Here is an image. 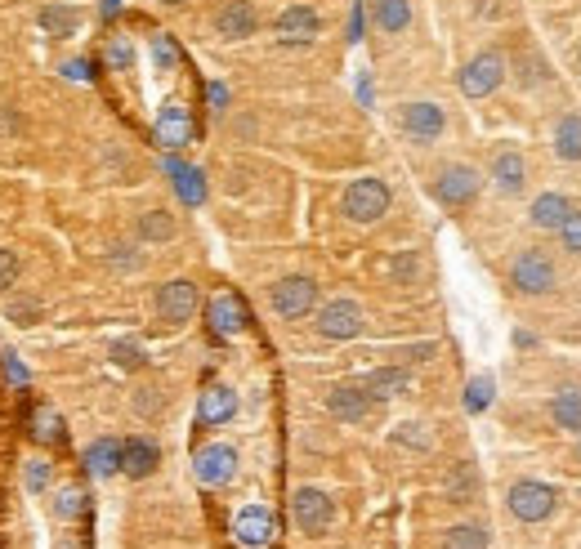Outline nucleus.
<instances>
[{"mask_svg": "<svg viewBox=\"0 0 581 549\" xmlns=\"http://www.w3.org/2000/svg\"><path fill=\"white\" fill-rule=\"evenodd\" d=\"M112 353H117V362H121V366H139V362H144V358H139V349H130V344H117Z\"/></svg>", "mask_w": 581, "mask_h": 549, "instance_id": "40", "label": "nucleus"}, {"mask_svg": "<svg viewBox=\"0 0 581 549\" xmlns=\"http://www.w3.org/2000/svg\"><path fill=\"white\" fill-rule=\"evenodd\" d=\"M363 389L371 393V402H385V398H398L407 389V371L403 366H380L363 380Z\"/></svg>", "mask_w": 581, "mask_h": 549, "instance_id": "22", "label": "nucleus"}, {"mask_svg": "<svg viewBox=\"0 0 581 549\" xmlns=\"http://www.w3.org/2000/svg\"><path fill=\"white\" fill-rule=\"evenodd\" d=\"M197 313V286L193 282H166L157 291V317L161 322H170V326H179V322H188V317Z\"/></svg>", "mask_w": 581, "mask_h": 549, "instance_id": "10", "label": "nucleus"}, {"mask_svg": "<svg viewBox=\"0 0 581 549\" xmlns=\"http://www.w3.org/2000/svg\"><path fill=\"white\" fill-rule=\"evenodd\" d=\"M54 514H59L63 523L81 518V514H85V496H81V487H63L59 496H54Z\"/></svg>", "mask_w": 581, "mask_h": 549, "instance_id": "31", "label": "nucleus"}, {"mask_svg": "<svg viewBox=\"0 0 581 549\" xmlns=\"http://www.w3.org/2000/svg\"><path fill=\"white\" fill-rule=\"evenodd\" d=\"M389 183L367 175V179H354L345 188V215L354 219V224H376V219L389 215Z\"/></svg>", "mask_w": 581, "mask_h": 549, "instance_id": "1", "label": "nucleus"}, {"mask_svg": "<svg viewBox=\"0 0 581 549\" xmlns=\"http://www.w3.org/2000/svg\"><path fill=\"white\" fill-rule=\"evenodd\" d=\"M152 59H157L161 67H175V63H179L175 41H170V36H152Z\"/></svg>", "mask_w": 581, "mask_h": 549, "instance_id": "36", "label": "nucleus"}, {"mask_svg": "<svg viewBox=\"0 0 581 549\" xmlns=\"http://www.w3.org/2000/svg\"><path fill=\"white\" fill-rule=\"evenodd\" d=\"M278 536V527H273V514L269 509H260V505H251V509H242V514L233 518V541L242 545V549H264Z\"/></svg>", "mask_w": 581, "mask_h": 549, "instance_id": "11", "label": "nucleus"}, {"mask_svg": "<svg viewBox=\"0 0 581 549\" xmlns=\"http://www.w3.org/2000/svg\"><path fill=\"white\" fill-rule=\"evenodd\" d=\"M18 268H23V264H18V255H14V250H5V246H0V291H5V286H14Z\"/></svg>", "mask_w": 581, "mask_h": 549, "instance_id": "37", "label": "nucleus"}, {"mask_svg": "<svg viewBox=\"0 0 581 549\" xmlns=\"http://www.w3.org/2000/svg\"><path fill=\"white\" fill-rule=\"evenodd\" d=\"M23 483H27V491H50V465H45V460H27Z\"/></svg>", "mask_w": 581, "mask_h": 549, "instance_id": "34", "label": "nucleus"}, {"mask_svg": "<svg viewBox=\"0 0 581 549\" xmlns=\"http://www.w3.org/2000/svg\"><path fill=\"white\" fill-rule=\"evenodd\" d=\"M193 474H197V483H202V487L233 483V474H237V451L228 447V442H211V447H202L193 456Z\"/></svg>", "mask_w": 581, "mask_h": 549, "instance_id": "9", "label": "nucleus"}, {"mask_svg": "<svg viewBox=\"0 0 581 549\" xmlns=\"http://www.w3.org/2000/svg\"><path fill=\"white\" fill-rule=\"evenodd\" d=\"M550 420H555L559 429L581 433V389H564V393H555V402H550Z\"/></svg>", "mask_w": 581, "mask_h": 549, "instance_id": "26", "label": "nucleus"}, {"mask_svg": "<svg viewBox=\"0 0 581 549\" xmlns=\"http://www.w3.org/2000/svg\"><path fill=\"white\" fill-rule=\"evenodd\" d=\"M443 549H488V532L479 523H456L443 532Z\"/></svg>", "mask_w": 581, "mask_h": 549, "instance_id": "28", "label": "nucleus"}, {"mask_svg": "<svg viewBox=\"0 0 581 549\" xmlns=\"http://www.w3.org/2000/svg\"><path fill=\"white\" fill-rule=\"evenodd\" d=\"M492 402V375H479V380H470V389H465V407L479 416V411H488Z\"/></svg>", "mask_w": 581, "mask_h": 549, "instance_id": "33", "label": "nucleus"}, {"mask_svg": "<svg viewBox=\"0 0 581 549\" xmlns=\"http://www.w3.org/2000/svg\"><path fill=\"white\" fill-rule=\"evenodd\" d=\"M166 170L175 175V188L179 197H184V206H202L206 201V175L193 166H179V161H166Z\"/></svg>", "mask_w": 581, "mask_h": 549, "instance_id": "24", "label": "nucleus"}, {"mask_svg": "<svg viewBox=\"0 0 581 549\" xmlns=\"http://www.w3.org/2000/svg\"><path fill=\"white\" fill-rule=\"evenodd\" d=\"M157 143H161V148H170V152L193 143V117H188L184 103H166V108H161V117H157Z\"/></svg>", "mask_w": 581, "mask_h": 549, "instance_id": "15", "label": "nucleus"}, {"mask_svg": "<svg viewBox=\"0 0 581 549\" xmlns=\"http://www.w3.org/2000/svg\"><path fill=\"white\" fill-rule=\"evenodd\" d=\"M5 313H9V322H18V326H32V322H36V304H27V300L9 304Z\"/></svg>", "mask_w": 581, "mask_h": 549, "instance_id": "38", "label": "nucleus"}, {"mask_svg": "<svg viewBox=\"0 0 581 549\" xmlns=\"http://www.w3.org/2000/svg\"><path fill=\"white\" fill-rule=\"evenodd\" d=\"M41 27H45L50 36H72V32H76V9H63V5L41 9Z\"/></svg>", "mask_w": 581, "mask_h": 549, "instance_id": "30", "label": "nucleus"}, {"mask_svg": "<svg viewBox=\"0 0 581 549\" xmlns=\"http://www.w3.org/2000/svg\"><path fill=\"white\" fill-rule=\"evenodd\" d=\"M291 518L304 536H322V532H331V523H336V505H331L327 491L300 487L291 496Z\"/></svg>", "mask_w": 581, "mask_h": 549, "instance_id": "3", "label": "nucleus"}, {"mask_svg": "<svg viewBox=\"0 0 581 549\" xmlns=\"http://www.w3.org/2000/svg\"><path fill=\"white\" fill-rule=\"evenodd\" d=\"M398 121H403V130L412 134L416 143H434L438 134H443V125H447V117H443V108H438V103H407Z\"/></svg>", "mask_w": 581, "mask_h": 549, "instance_id": "14", "label": "nucleus"}, {"mask_svg": "<svg viewBox=\"0 0 581 549\" xmlns=\"http://www.w3.org/2000/svg\"><path fill=\"white\" fill-rule=\"evenodd\" d=\"M139 237H144V242H170V237H175V215H170V210H148V215H139Z\"/></svg>", "mask_w": 581, "mask_h": 549, "instance_id": "29", "label": "nucleus"}, {"mask_svg": "<svg viewBox=\"0 0 581 549\" xmlns=\"http://www.w3.org/2000/svg\"><path fill=\"white\" fill-rule=\"evenodd\" d=\"M501 81H506V59H501L497 50L474 54V59L461 67V94L465 99H488L492 90H501Z\"/></svg>", "mask_w": 581, "mask_h": 549, "instance_id": "6", "label": "nucleus"}, {"mask_svg": "<svg viewBox=\"0 0 581 549\" xmlns=\"http://www.w3.org/2000/svg\"><path fill=\"white\" fill-rule=\"evenodd\" d=\"M157 447H152L148 438H130L126 447H121V474H130V478H148L152 469H157Z\"/></svg>", "mask_w": 581, "mask_h": 549, "instance_id": "21", "label": "nucleus"}, {"mask_svg": "<svg viewBox=\"0 0 581 549\" xmlns=\"http://www.w3.org/2000/svg\"><path fill=\"white\" fill-rule=\"evenodd\" d=\"M479 188H483L479 170L461 166V161H456V166H443L434 179V197L443 201V206H470V201L479 197Z\"/></svg>", "mask_w": 581, "mask_h": 549, "instance_id": "8", "label": "nucleus"}, {"mask_svg": "<svg viewBox=\"0 0 581 549\" xmlns=\"http://www.w3.org/2000/svg\"><path fill=\"white\" fill-rule=\"evenodd\" d=\"M523 179H528V161L514 148L497 152V161H492V183H497L506 197H514V192H523Z\"/></svg>", "mask_w": 581, "mask_h": 549, "instance_id": "20", "label": "nucleus"}, {"mask_svg": "<svg viewBox=\"0 0 581 549\" xmlns=\"http://www.w3.org/2000/svg\"><path fill=\"white\" fill-rule=\"evenodd\" d=\"M506 500H510V514L519 518V523H546V518L555 514V505H559L555 487L537 483V478H523V483H514Z\"/></svg>", "mask_w": 581, "mask_h": 549, "instance_id": "4", "label": "nucleus"}, {"mask_svg": "<svg viewBox=\"0 0 581 549\" xmlns=\"http://www.w3.org/2000/svg\"><path fill=\"white\" fill-rule=\"evenodd\" d=\"M161 5H184V0H161Z\"/></svg>", "mask_w": 581, "mask_h": 549, "instance_id": "44", "label": "nucleus"}, {"mask_svg": "<svg viewBox=\"0 0 581 549\" xmlns=\"http://www.w3.org/2000/svg\"><path fill=\"white\" fill-rule=\"evenodd\" d=\"M568 215H573V206H568L564 192H541V197L532 201V224H537L541 233H559Z\"/></svg>", "mask_w": 581, "mask_h": 549, "instance_id": "19", "label": "nucleus"}, {"mask_svg": "<svg viewBox=\"0 0 581 549\" xmlns=\"http://www.w3.org/2000/svg\"><path fill=\"white\" fill-rule=\"evenodd\" d=\"M255 23H260V14H255L251 0H228L215 18V32L224 41H246V36H255Z\"/></svg>", "mask_w": 581, "mask_h": 549, "instance_id": "16", "label": "nucleus"}, {"mask_svg": "<svg viewBox=\"0 0 581 549\" xmlns=\"http://www.w3.org/2000/svg\"><path fill=\"white\" fill-rule=\"evenodd\" d=\"M59 549H76V541H72V536H63V541H59Z\"/></svg>", "mask_w": 581, "mask_h": 549, "instance_id": "43", "label": "nucleus"}, {"mask_svg": "<svg viewBox=\"0 0 581 549\" xmlns=\"http://www.w3.org/2000/svg\"><path fill=\"white\" fill-rule=\"evenodd\" d=\"M206 317H211V331L215 335H242V326H246V308L237 295H215L211 308H206Z\"/></svg>", "mask_w": 581, "mask_h": 549, "instance_id": "17", "label": "nucleus"}, {"mask_svg": "<svg viewBox=\"0 0 581 549\" xmlns=\"http://www.w3.org/2000/svg\"><path fill=\"white\" fill-rule=\"evenodd\" d=\"M85 465H90L94 478H112L121 469V442L117 438H99L90 451H85Z\"/></svg>", "mask_w": 581, "mask_h": 549, "instance_id": "23", "label": "nucleus"}, {"mask_svg": "<svg viewBox=\"0 0 581 549\" xmlns=\"http://www.w3.org/2000/svg\"><path fill=\"white\" fill-rule=\"evenodd\" d=\"M510 286L519 295H550L555 291V259L546 250H523V255H514Z\"/></svg>", "mask_w": 581, "mask_h": 549, "instance_id": "2", "label": "nucleus"}, {"mask_svg": "<svg viewBox=\"0 0 581 549\" xmlns=\"http://www.w3.org/2000/svg\"><path fill=\"white\" fill-rule=\"evenodd\" d=\"M269 304L278 317L300 322V317H309L313 308H318V282H313V277H282V282L273 286Z\"/></svg>", "mask_w": 581, "mask_h": 549, "instance_id": "5", "label": "nucleus"}, {"mask_svg": "<svg viewBox=\"0 0 581 549\" xmlns=\"http://www.w3.org/2000/svg\"><path fill=\"white\" fill-rule=\"evenodd\" d=\"M130 59H135V54H130V45L117 36V41L108 45V63H112V67H130Z\"/></svg>", "mask_w": 581, "mask_h": 549, "instance_id": "39", "label": "nucleus"}, {"mask_svg": "<svg viewBox=\"0 0 581 549\" xmlns=\"http://www.w3.org/2000/svg\"><path fill=\"white\" fill-rule=\"evenodd\" d=\"M206 94H211V108H215V112H224V103H228V90H224V85L215 81V85H211V90H206Z\"/></svg>", "mask_w": 581, "mask_h": 549, "instance_id": "41", "label": "nucleus"}, {"mask_svg": "<svg viewBox=\"0 0 581 549\" xmlns=\"http://www.w3.org/2000/svg\"><path fill=\"white\" fill-rule=\"evenodd\" d=\"M559 237H564V246L573 250V255H581V210H573V215L564 219V228H559Z\"/></svg>", "mask_w": 581, "mask_h": 549, "instance_id": "35", "label": "nucleus"}, {"mask_svg": "<svg viewBox=\"0 0 581 549\" xmlns=\"http://www.w3.org/2000/svg\"><path fill=\"white\" fill-rule=\"evenodd\" d=\"M318 335L322 340H354V335H363V308H358L354 300H331L318 308Z\"/></svg>", "mask_w": 581, "mask_h": 549, "instance_id": "7", "label": "nucleus"}, {"mask_svg": "<svg viewBox=\"0 0 581 549\" xmlns=\"http://www.w3.org/2000/svg\"><path fill=\"white\" fill-rule=\"evenodd\" d=\"M318 32H322L318 9H309V5H287V9L278 14V41H287V45H309Z\"/></svg>", "mask_w": 581, "mask_h": 549, "instance_id": "12", "label": "nucleus"}, {"mask_svg": "<svg viewBox=\"0 0 581 549\" xmlns=\"http://www.w3.org/2000/svg\"><path fill=\"white\" fill-rule=\"evenodd\" d=\"M577 460H581V442H577Z\"/></svg>", "mask_w": 581, "mask_h": 549, "instance_id": "45", "label": "nucleus"}, {"mask_svg": "<svg viewBox=\"0 0 581 549\" xmlns=\"http://www.w3.org/2000/svg\"><path fill=\"white\" fill-rule=\"evenodd\" d=\"M371 14H376L380 32H403V27L412 23V5H407V0H376Z\"/></svg>", "mask_w": 581, "mask_h": 549, "instance_id": "27", "label": "nucleus"}, {"mask_svg": "<svg viewBox=\"0 0 581 549\" xmlns=\"http://www.w3.org/2000/svg\"><path fill=\"white\" fill-rule=\"evenodd\" d=\"M555 157L559 161H581V117L577 112H568V117L555 125Z\"/></svg>", "mask_w": 581, "mask_h": 549, "instance_id": "25", "label": "nucleus"}, {"mask_svg": "<svg viewBox=\"0 0 581 549\" xmlns=\"http://www.w3.org/2000/svg\"><path fill=\"white\" fill-rule=\"evenodd\" d=\"M32 438L36 442H63V425H59V416H54V411H36L32 416Z\"/></svg>", "mask_w": 581, "mask_h": 549, "instance_id": "32", "label": "nucleus"}, {"mask_svg": "<svg viewBox=\"0 0 581 549\" xmlns=\"http://www.w3.org/2000/svg\"><path fill=\"white\" fill-rule=\"evenodd\" d=\"M197 416H202V425H224V420H233L237 393L228 389V384H211V389L202 393V402H197Z\"/></svg>", "mask_w": 581, "mask_h": 549, "instance_id": "18", "label": "nucleus"}, {"mask_svg": "<svg viewBox=\"0 0 581 549\" xmlns=\"http://www.w3.org/2000/svg\"><path fill=\"white\" fill-rule=\"evenodd\" d=\"M327 411L336 420H349V425H358V420L371 416V393L363 384H336V389L327 393Z\"/></svg>", "mask_w": 581, "mask_h": 549, "instance_id": "13", "label": "nucleus"}, {"mask_svg": "<svg viewBox=\"0 0 581 549\" xmlns=\"http://www.w3.org/2000/svg\"><path fill=\"white\" fill-rule=\"evenodd\" d=\"M68 76L72 81H85V76H90V63H68Z\"/></svg>", "mask_w": 581, "mask_h": 549, "instance_id": "42", "label": "nucleus"}]
</instances>
